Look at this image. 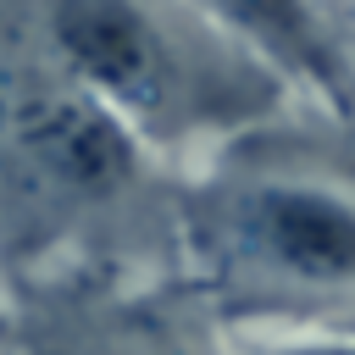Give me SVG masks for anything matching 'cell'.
<instances>
[{"instance_id":"6da1fadb","label":"cell","mask_w":355,"mask_h":355,"mask_svg":"<svg viewBox=\"0 0 355 355\" xmlns=\"http://www.w3.org/2000/svg\"><path fill=\"white\" fill-rule=\"evenodd\" d=\"M172 255L244 338L355 333V183L227 144L172 183Z\"/></svg>"},{"instance_id":"7a4b0ae2","label":"cell","mask_w":355,"mask_h":355,"mask_svg":"<svg viewBox=\"0 0 355 355\" xmlns=\"http://www.w3.org/2000/svg\"><path fill=\"white\" fill-rule=\"evenodd\" d=\"M155 150L39 44H0V283L72 288L155 211Z\"/></svg>"},{"instance_id":"3957f363","label":"cell","mask_w":355,"mask_h":355,"mask_svg":"<svg viewBox=\"0 0 355 355\" xmlns=\"http://www.w3.org/2000/svg\"><path fill=\"white\" fill-rule=\"evenodd\" d=\"M183 22L155 0H44L39 50L155 155L194 139H216L222 150V133L277 105L272 89L283 78L239 44L194 50Z\"/></svg>"},{"instance_id":"277c9868","label":"cell","mask_w":355,"mask_h":355,"mask_svg":"<svg viewBox=\"0 0 355 355\" xmlns=\"http://www.w3.org/2000/svg\"><path fill=\"white\" fill-rule=\"evenodd\" d=\"M189 6L239 50H250L266 72L311 89L327 111L355 116L349 83H344V67H338V50L327 39L316 0H189Z\"/></svg>"},{"instance_id":"5b68a950","label":"cell","mask_w":355,"mask_h":355,"mask_svg":"<svg viewBox=\"0 0 355 355\" xmlns=\"http://www.w3.org/2000/svg\"><path fill=\"white\" fill-rule=\"evenodd\" d=\"M216 355H355V333H277V338H244Z\"/></svg>"},{"instance_id":"8992f818","label":"cell","mask_w":355,"mask_h":355,"mask_svg":"<svg viewBox=\"0 0 355 355\" xmlns=\"http://www.w3.org/2000/svg\"><path fill=\"white\" fill-rule=\"evenodd\" d=\"M322 22H327V39L338 50V67H344V83H349V105H355V0H316Z\"/></svg>"},{"instance_id":"52a82bcc","label":"cell","mask_w":355,"mask_h":355,"mask_svg":"<svg viewBox=\"0 0 355 355\" xmlns=\"http://www.w3.org/2000/svg\"><path fill=\"white\" fill-rule=\"evenodd\" d=\"M0 355H22V333H17V316H11L6 283H0Z\"/></svg>"},{"instance_id":"ba28073f","label":"cell","mask_w":355,"mask_h":355,"mask_svg":"<svg viewBox=\"0 0 355 355\" xmlns=\"http://www.w3.org/2000/svg\"><path fill=\"white\" fill-rule=\"evenodd\" d=\"M22 355H116L105 344H55V349H22Z\"/></svg>"}]
</instances>
